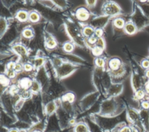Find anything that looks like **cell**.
<instances>
[{"label":"cell","instance_id":"cb8c5ba5","mask_svg":"<svg viewBox=\"0 0 149 132\" xmlns=\"http://www.w3.org/2000/svg\"><path fill=\"white\" fill-rule=\"evenodd\" d=\"M44 59L42 58H36L34 61V66L36 68H38L41 67L42 64L44 63Z\"/></svg>","mask_w":149,"mask_h":132},{"label":"cell","instance_id":"836d02e7","mask_svg":"<svg viewBox=\"0 0 149 132\" xmlns=\"http://www.w3.org/2000/svg\"><path fill=\"white\" fill-rule=\"evenodd\" d=\"M142 67L144 68H149V61L147 60V59H146V60H144L143 62H142Z\"/></svg>","mask_w":149,"mask_h":132},{"label":"cell","instance_id":"ac0fdd59","mask_svg":"<svg viewBox=\"0 0 149 132\" xmlns=\"http://www.w3.org/2000/svg\"><path fill=\"white\" fill-rule=\"evenodd\" d=\"M75 132H88V129L85 125L79 123L76 126Z\"/></svg>","mask_w":149,"mask_h":132},{"label":"cell","instance_id":"d590c367","mask_svg":"<svg viewBox=\"0 0 149 132\" xmlns=\"http://www.w3.org/2000/svg\"><path fill=\"white\" fill-rule=\"evenodd\" d=\"M121 132H131V131L128 127H124L122 129Z\"/></svg>","mask_w":149,"mask_h":132},{"label":"cell","instance_id":"ab89813d","mask_svg":"<svg viewBox=\"0 0 149 132\" xmlns=\"http://www.w3.org/2000/svg\"><path fill=\"white\" fill-rule=\"evenodd\" d=\"M146 76L149 77V70L147 71V72H146Z\"/></svg>","mask_w":149,"mask_h":132},{"label":"cell","instance_id":"3957f363","mask_svg":"<svg viewBox=\"0 0 149 132\" xmlns=\"http://www.w3.org/2000/svg\"><path fill=\"white\" fill-rule=\"evenodd\" d=\"M75 16L79 21L84 22L90 19L91 12L88 7L81 6L76 9Z\"/></svg>","mask_w":149,"mask_h":132},{"label":"cell","instance_id":"f35d334b","mask_svg":"<svg viewBox=\"0 0 149 132\" xmlns=\"http://www.w3.org/2000/svg\"><path fill=\"white\" fill-rule=\"evenodd\" d=\"M69 123H71V124H72V125H73V124H74L75 123V121L74 120V119H72V120H71V121H70V122H69Z\"/></svg>","mask_w":149,"mask_h":132},{"label":"cell","instance_id":"e0dca14e","mask_svg":"<svg viewBox=\"0 0 149 132\" xmlns=\"http://www.w3.org/2000/svg\"><path fill=\"white\" fill-rule=\"evenodd\" d=\"M74 48H75L74 45L73 44V43H72L70 41H67V42H65L63 45V50L68 53H72L73 51Z\"/></svg>","mask_w":149,"mask_h":132},{"label":"cell","instance_id":"5bb4252c","mask_svg":"<svg viewBox=\"0 0 149 132\" xmlns=\"http://www.w3.org/2000/svg\"><path fill=\"white\" fill-rule=\"evenodd\" d=\"M113 24L115 26V28L117 29H122L124 28L126 23L125 20L121 18H115L113 20Z\"/></svg>","mask_w":149,"mask_h":132},{"label":"cell","instance_id":"83f0119b","mask_svg":"<svg viewBox=\"0 0 149 132\" xmlns=\"http://www.w3.org/2000/svg\"><path fill=\"white\" fill-rule=\"evenodd\" d=\"M97 0H86L87 6L89 8L94 7L97 4Z\"/></svg>","mask_w":149,"mask_h":132},{"label":"cell","instance_id":"d6986e66","mask_svg":"<svg viewBox=\"0 0 149 132\" xmlns=\"http://www.w3.org/2000/svg\"><path fill=\"white\" fill-rule=\"evenodd\" d=\"M103 50L104 49L101 48V47H99L98 46H94L93 48H92V53L94 55V56H96V57H99L102 54V52H103Z\"/></svg>","mask_w":149,"mask_h":132},{"label":"cell","instance_id":"7402d4cb","mask_svg":"<svg viewBox=\"0 0 149 132\" xmlns=\"http://www.w3.org/2000/svg\"><path fill=\"white\" fill-rule=\"evenodd\" d=\"M95 46L104 49L105 47V40H104V38H102V37L98 38L97 41Z\"/></svg>","mask_w":149,"mask_h":132},{"label":"cell","instance_id":"d6a6232c","mask_svg":"<svg viewBox=\"0 0 149 132\" xmlns=\"http://www.w3.org/2000/svg\"><path fill=\"white\" fill-rule=\"evenodd\" d=\"M144 94L142 90H139L136 93V97L139 99L142 98L144 97Z\"/></svg>","mask_w":149,"mask_h":132},{"label":"cell","instance_id":"8fae6325","mask_svg":"<svg viewBox=\"0 0 149 132\" xmlns=\"http://www.w3.org/2000/svg\"><path fill=\"white\" fill-rule=\"evenodd\" d=\"M94 30L95 29L90 25H86L83 27L82 30V33L85 37L89 38L94 34Z\"/></svg>","mask_w":149,"mask_h":132},{"label":"cell","instance_id":"7a4b0ae2","mask_svg":"<svg viewBox=\"0 0 149 132\" xmlns=\"http://www.w3.org/2000/svg\"><path fill=\"white\" fill-rule=\"evenodd\" d=\"M101 11L103 15L111 17L119 14L121 12V8L115 2L107 0L102 5Z\"/></svg>","mask_w":149,"mask_h":132},{"label":"cell","instance_id":"d4e9b609","mask_svg":"<svg viewBox=\"0 0 149 132\" xmlns=\"http://www.w3.org/2000/svg\"><path fill=\"white\" fill-rule=\"evenodd\" d=\"M1 1L4 6L9 8L11 5H12L16 1H17V0H1Z\"/></svg>","mask_w":149,"mask_h":132},{"label":"cell","instance_id":"ffe728a7","mask_svg":"<svg viewBox=\"0 0 149 132\" xmlns=\"http://www.w3.org/2000/svg\"><path fill=\"white\" fill-rule=\"evenodd\" d=\"M95 64L97 66L98 68H104L105 64V62L104 61V59L102 58H100V57H97L96 59H95Z\"/></svg>","mask_w":149,"mask_h":132},{"label":"cell","instance_id":"2e32d148","mask_svg":"<svg viewBox=\"0 0 149 132\" xmlns=\"http://www.w3.org/2000/svg\"><path fill=\"white\" fill-rule=\"evenodd\" d=\"M32 83H33V81H32L30 79L25 77L20 80L19 84L21 87L23 88V89H28L29 87L32 86Z\"/></svg>","mask_w":149,"mask_h":132},{"label":"cell","instance_id":"8992f818","mask_svg":"<svg viewBox=\"0 0 149 132\" xmlns=\"http://www.w3.org/2000/svg\"><path fill=\"white\" fill-rule=\"evenodd\" d=\"M29 12L27 10L21 9L15 13V18L19 22H26L29 21Z\"/></svg>","mask_w":149,"mask_h":132},{"label":"cell","instance_id":"60d3db41","mask_svg":"<svg viewBox=\"0 0 149 132\" xmlns=\"http://www.w3.org/2000/svg\"><path fill=\"white\" fill-rule=\"evenodd\" d=\"M140 1H141L142 2H144V1H146V0H140Z\"/></svg>","mask_w":149,"mask_h":132},{"label":"cell","instance_id":"9c48e42d","mask_svg":"<svg viewBox=\"0 0 149 132\" xmlns=\"http://www.w3.org/2000/svg\"><path fill=\"white\" fill-rule=\"evenodd\" d=\"M41 20V15L36 10H32L29 13V22L32 24H37Z\"/></svg>","mask_w":149,"mask_h":132},{"label":"cell","instance_id":"52a82bcc","mask_svg":"<svg viewBox=\"0 0 149 132\" xmlns=\"http://www.w3.org/2000/svg\"><path fill=\"white\" fill-rule=\"evenodd\" d=\"M109 67L114 72L121 69V61L119 58H113L109 61Z\"/></svg>","mask_w":149,"mask_h":132},{"label":"cell","instance_id":"b9f144b4","mask_svg":"<svg viewBox=\"0 0 149 132\" xmlns=\"http://www.w3.org/2000/svg\"><path fill=\"white\" fill-rule=\"evenodd\" d=\"M33 132H41V131H37V130H36V131H33Z\"/></svg>","mask_w":149,"mask_h":132},{"label":"cell","instance_id":"e575fe53","mask_svg":"<svg viewBox=\"0 0 149 132\" xmlns=\"http://www.w3.org/2000/svg\"><path fill=\"white\" fill-rule=\"evenodd\" d=\"M142 106H143V107L144 108H145V109H147V108H149V103L148 102H143V103H142Z\"/></svg>","mask_w":149,"mask_h":132},{"label":"cell","instance_id":"f1b7e54d","mask_svg":"<svg viewBox=\"0 0 149 132\" xmlns=\"http://www.w3.org/2000/svg\"><path fill=\"white\" fill-rule=\"evenodd\" d=\"M55 109V104L53 102H51V103L49 104L48 105H47V112L49 113V114H51L54 111Z\"/></svg>","mask_w":149,"mask_h":132},{"label":"cell","instance_id":"7c38bea8","mask_svg":"<svg viewBox=\"0 0 149 132\" xmlns=\"http://www.w3.org/2000/svg\"><path fill=\"white\" fill-rule=\"evenodd\" d=\"M124 30L125 33L127 34L132 35L136 33V28L135 25L132 22H127L126 23L124 28Z\"/></svg>","mask_w":149,"mask_h":132},{"label":"cell","instance_id":"9a60e30c","mask_svg":"<svg viewBox=\"0 0 149 132\" xmlns=\"http://www.w3.org/2000/svg\"><path fill=\"white\" fill-rule=\"evenodd\" d=\"M8 27V22L5 19V18L1 17V24H0V29H1V38L5 34Z\"/></svg>","mask_w":149,"mask_h":132},{"label":"cell","instance_id":"1f68e13d","mask_svg":"<svg viewBox=\"0 0 149 132\" xmlns=\"http://www.w3.org/2000/svg\"><path fill=\"white\" fill-rule=\"evenodd\" d=\"M24 69L26 72H30L33 70V67L32 64L27 63L24 65Z\"/></svg>","mask_w":149,"mask_h":132},{"label":"cell","instance_id":"74e56055","mask_svg":"<svg viewBox=\"0 0 149 132\" xmlns=\"http://www.w3.org/2000/svg\"><path fill=\"white\" fill-rule=\"evenodd\" d=\"M8 132H19V131H18V130H17L16 129H11Z\"/></svg>","mask_w":149,"mask_h":132},{"label":"cell","instance_id":"8d00e7d4","mask_svg":"<svg viewBox=\"0 0 149 132\" xmlns=\"http://www.w3.org/2000/svg\"><path fill=\"white\" fill-rule=\"evenodd\" d=\"M146 90L147 93H149V83L146 86Z\"/></svg>","mask_w":149,"mask_h":132},{"label":"cell","instance_id":"f546056e","mask_svg":"<svg viewBox=\"0 0 149 132\" xmlns=\"http://www.w3.org/2000/svg\"><path fill=\"white\" fill-rule=\"evenodd\" d=\"M9 77L7 76H5V75H1V83L2 84L5 86L7 84H8L9 83Z\"/></svg>","mask_w":149,"mask_h":132},{"label":"cell","instance_id":"4dcf8cb0","mask_svg":"<svg viewBox=\"0 0 149 132\" xmlns=\"http://www.w3.org/2000/svg\"><path fill=\"white\" fill-rule=\"evenodd\" d=\"M22 69H24V66H22L19 63H17L15 64L13 70L15 71L16 73L22 71Z\"/></svg>","mask_w":149,"mask_h":132},{"label":"cell","instance_id":"6da1fadb","mask_svg":"<svg viewBox=\"0 0 149 132\" xmlns=\"http://www.w3.org/2000/svg\"><path fill=\"white\" fill-rule=\"evenodd\" d=\"M65 26L67 33L73 42L78 45H84V36L82 32L80 31L79 28L73 22V21L67 19L65 21Z\"/></svg>","mask_w":149,"mask_h":132},{"label":"cell","instance_id":"44dd1931","mask_svg":"<svg viewBox=\"0 0 149 132\" xmlns=\"http://www.w3.org/2000/svg\"><path fill=\"white\" fill-rule=\"evenodd\" d=\"M75 99V96L71 93L66 94L65 96H63V101H68L69 102H73Z\"/></svg>","mask_w":149,"mask_h":132},{"label":"cell","instance_id":"277c9868","mask_svg":"<svg viewBox=\"0 0 149 132\" xmlns=\"http://www.w3.org/2000/svg\"><path fill=\"white\" fill-rule=\"evenodd\" d=\"M111 17L102 15L98 17L92 18L90 21V25L94 29L96 28H103L109 22V20Z\"/></svg>","mask_w":149,"mask_h":132},{"label":"cell","instance_id":"4fadbf2b","mask_svg":"<svg viewBox=\"0 0 149 132\" xmlns=\"http://www.w3.org/2000/svg\"><path fill=\"white\" fill-rule=\"evenodd\" d=\"M46 47L48 48L49 49L55 48L57 46V42L56 40L50 34L47 37H46Z\"/></svg>","mask_w":149,"mask_h":132},{"label":"cell","instance_id":"ba28073f","mask_svg":"<svg viewBox=\"0 0 149 132\" xmlns=\"http://www.w3.org/2000/svg\"><path fill=\"white\" fill-rule=\"evenodd\" d=\"M13 50L19 55L21 57H25L26 55L28 53L27 49L26 47L20 44H15L13 46Z\"/></svg>","mask_w":149,"mask_h":132},{"label":"cell","instance_id":"5b68a950","mask_svg":"<svg viewBox=\"0 0 149 132\" xmlns=\"http://www.w3.org/2000/svg\"><path fill=\"white\" fill-rule=\"evenodd\" d=\"M75 69V67L69 63L61 64L58 68V75L60 77H64L72 73Z\"/></svg>","mask_w":149,"mask_h":132},{"label":"cell","instance_id":"30bf717a","mask_svg":"<svg viewBox=\"0 0 149 132\" xmlns=\"http://www.w3.org/2000/svg\"><path fill=\"white\" fill-rule=\"evenodd\" d=\"M22 36L26 39H32L34 36V32L31 27H26L24 28L22 32Z\"/></svg>","mask_w":149,"mask_h":132},{"label":"cell","instance_id":"4316f807","mask_svg":"<svg viewBox=\"0 0 149 132\" xmlns=\"http://www.w3.org/2000/svg\"><path fill=\"white\" fill-rule=\"evenodd\" d=\"M31 89H32V90L34 92H37L39 90L40 85H39V84L38 83L37 81H33L32 85L31 86Z\"/></svg>","mask_w":149,"mask_h":132},{"label":"cell","instance_id":"484cf974","mask_svg":"<svg viewBox=\"0 0 149 132\" xmlns=\"http://www.w3.org/2000/svg\"><path fill=\"white\" fill-rule=\"evenodd\" d=\"M104 34V30L102 28H96L94 30V35L97 36L98 38L102 37V35Z\"/></svg>","mask_w":149,"mask_h":132},{"label":"cell","instance_id":"603a6c76","mask_svg":"<svg viewBox=\"0 0 149 132\" xmlns=\"http://www.w3.org/2000/svg\"><path fill=\"white\" fill-rule=\"evenodd\" d=\"M97 40H98V37L94 34L93 36L89 38H87V42L90 45H96Z\"/></svg>","mask_w":149,"mask_h":132}]
</instances>
